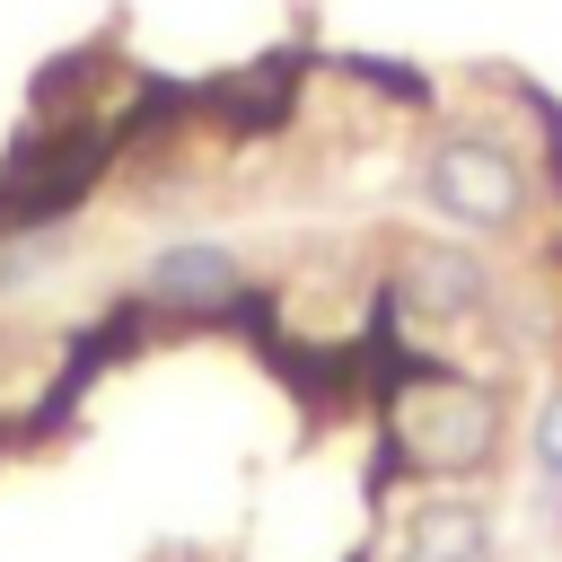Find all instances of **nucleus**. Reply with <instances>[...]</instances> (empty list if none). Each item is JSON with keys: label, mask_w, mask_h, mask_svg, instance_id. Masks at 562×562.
<instances>
[{"label": "nucleus", "mask_w": 562, "mask_h": 562, "mask_svg": "<svg viewBox=\"0 0 562 562\" xmlns=\"http://www.w3.org/2000/svg\"><path fill=\"white\" fill-rule=\"evenodd\" d=\"M386 448L422 483H465L501 448V386L474 369H448V360L395 369L386 378Z\"/></svg>", "instance_id": "f257e3e1"}, {"label": "nucleus", "mask_w": 562, "mask_h": 562, "mask_svg": "<svg viewBox=\"0 0 562 562\" xmlns=\"http://www.w3.org/2000/svg\"><path fill=\"white\" fill-rule=\"evenodd\" d=\"M422 202L465 237H509L536 211V176L492 123H457L422 149Z\"/></svg>", "instance_id": "f03ea898"}, {"label": "nucleus", "mask_w": 562, "mask_h": 562, "mask_svg": "<svg viewBox=\"0 0 562 562\" xmlns=\"http://www.w3.org/2000/svg\"><path fill=\"white\" fill-rule=\"evenodd\" d=\"M386 307L404 325H474L492 307V263L474 246H448V237H422L395 255V281H386Z\"/></svg>", "instance_id": "7ed1b4c3"}, {"label": "nucleus", "mask_w": 562, "mask_h": 562, "mask_svg": "<svg viewBox=\"0 0 562 562\" xmlns=\"http://www.w3.org/2000/svg\"><path fill=\"white\" fill-rule=\"evenodd\" d=\"M237 299H246V263L220 237H176L140 263V307H158V316H220Z\"/></svg>", "instance_id": "20e7f679"}, {"label": "nucleus", "mask_w": 562, "mask_h": 562, "mask_svg": "<svg viewBox=\"0 0 562 562\" xmlns=\"http://www.w3.org/2000/svg\"><path fill=\"white\" fill-rule=\"evenodd\" d=\"M386 562H501L492 509L465 501V492H439V501H422V509L395 518V553Z\"/></svg>", "instance_id": "39448f33"}, {"label": "nucleus", "mask_w": 562, "mask_h": 562, "mask_svg": "<svg viewBox=\"0 0 562 562\" xmlns=\"http://www.w3.org/2000/svg\"><path fill=\"white\" fill-rule=\"evenodd\" d=\"M527 457H536V474H544V492L562 501V378H553V395L536 404V430H527Z\"/></svg>", "instance_id": "423d86ee"}]
</instances>
